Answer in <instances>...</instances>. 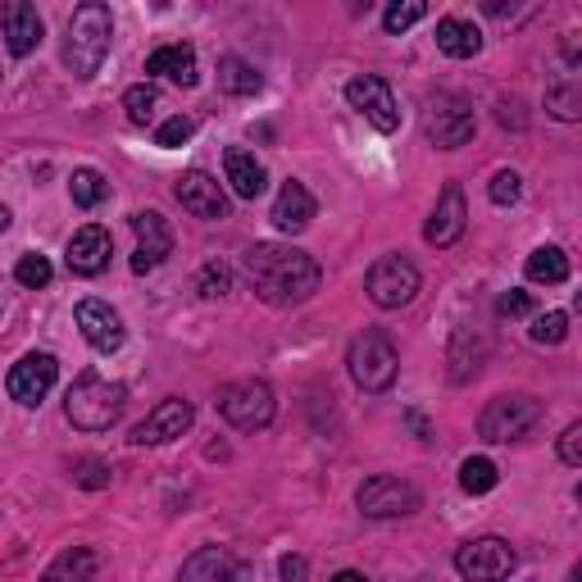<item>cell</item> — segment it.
<instances>
[{"instance_id":"6da1fadb","label":"cell","mask_w":582,"mask_h":582,"mask_svg":"<svg viewBox=\"0 0 582 582\" xmlns=\"http://www.w3.org/2000/svg\"><path fill=\"white\" fill-rule=\"evenodd\" d=\"M247 278L264 305H300L310 300L323 283L315 255H305L283 241H260L247 251Z\"/></svg>"},{"instance_id":"7a4b0ae2","label":"cell","mask_w":582,"mask_h":582,"mask_svg":"<svg viewBox=\"0 0 582 582\" xmlns=\"http://www.w3.org/2000/svg\"><path fill=\"white\" fill-rule=\"evenodd\" d=\"M110 42H114V14L101 0H82L69 19V37H65V65L73 78L91 82L101 73L105 55H110Z\"/></svg>"},{"instance_id":"3957f363","label":"cell","mask_w":582,"mask_h":582,"mask_svg":"<svg viewBox=\"0 0 582 582\" xmlns=\"http://www.w3.org/2000/svg\"><path fill=\"white\" fill-rule=\"evenodd\" d=\"M124 406H128V387L110 383L96 369L78 374L69 396H65V414H69L73 427H82V433H110V427L118 423V414H124Z\"/></svg>"},{"instance_id":"277c9868","label":"cell","mask_w":582,"mask_h":582,"mask_svg":"<svg viewBox=\"0 0 582 582\" xmlns=\"http://www.w3.org/2000/svg\"><path fill=\"white\" fill-rule=\"evenodd\" d=\"M346 369H351L360 391L378 396V391H387L396 383V374H401V351H396V342L383 328H364L351 342V351H346Z\"/></svg>"},{"instance_id":"5b68a950","label":"cell","mask_w":582,"mask_h":582,"mask_svg":"<svg viewBox=\"0 0 582 582\" xmlns=\"http://www.w3.org/2000/svg\"><path fill=\"white\" fill-rule=\"evenodd\" d=\"M541 423V401L528 391H505L497 401H487V410L478 414V437L492 446H510L518 437H528Z\"/></svg>"},{"instance_id":"8992f818","label":"cell","mask_w":582,"mask_h":582,"mask_svg":"<svg viewBox=\"0 0 582 582\" xmlns=\"http://www.w3.org/2000/svg\"><path fill=\"white\" fill-rule=\"evenodd\" d=\"M473 128H478L473 105L465 96H455V91H437V96L427 101V110H423V133H427V141H433L437 150L469 146Z\"/></svg>"},{"instance_id":"52a82bcc","label":"cell","mask_w":582,"mask_h":582,"mask_svg":"<svg viewBox=\"0 0 582 582\" xmlns=\"http://www.w3.org/2000/svg\"><path fill=\"white\" fill-rule=\"evenodd\" d=\"M419 287H423V278L406 255H383L364 273V292H369L378 310H401V305H410L419 296Z\"/></svg>"},{"instance_id":"ba28073f","label":"cell","mask_w":582,"mask_h":582,"mask_svg":"<svg viewBox=\"0 0 582 582\" xmlns=\"http://www.w3.org/2000/svg\"><path fill=\"white\" fill-rule=\"evenodd\" d=\"M273 410H278V401H273V387L264 378H241V383L224 387V396H219V414L232 427H241V433H260V427H269Z\"/></svg>"},{"instance_id":"9c48e42d","label":"cell","mask_w":582,"mask_h":582,"mask_svg":"<svg viewBox=\"0 0 582 582\" xmlns=\"http://www.w3.org/2000/svg\"><path fill=\"white\" fill-rule=\"evenodd\" d=\"M355 505L364 518H406L423 505L419 497V487L406 482V478H396V473H374V478H364L360 482V492H355Z\"/></svg>"},{"instance_id":"30bf717a","label":"cell","mask_w":582,"mask_h":582,"mask_svg":"<svg viewBox=\"0 0 582 582\" xmlns=\"http://www.w3.org/2000/svg\"><path fill=\"white\" fill-rule=\"evenodd\" d=\"M514 564H518L514 546L501 537H473L455 550V573L465 582H505Z\"/></svg>"},{"instance_id":"8fae6325","label":"cell","mask_w":582,"mask_h":582,"mask_svg":"<svg viewBox=\"0 0 582 582\" xmlns=\"http://www.w3.org/2000/svg\"><path fill=\"white\" fill-rule=\"evenodd\" d=\"M346 101L351 110H360L378 133H396L401 128V105H396V91L378 78V73H360L346 82Z\"/></svg>"},{"instance_id":"7c38bea8","label":"cell","mask_w":582,"mask_h":582,"mask_svg":"<svg viewBox=\"0 0 582 582\" xmlns=\"http://www.w3.org/2000/svg\"><path fill=\"white\" fill-rule=\"evenodd\" d=\"M173 196L182 201V209L187 214H196V219H205V224H224L228 219V192L214 182L205 169H187L178 182H173Z\"/></svg>"},{"instance_id":"4fadbf2b","label":"cell","mask_w":582,"mask_h":582,"mask_svg":"<svg viewBox=\"0 0 582 582\" xmlns=\"http://www.w3.org/2000/svg\"><path fill=\"white\" fill-rule=\"evenodd\" d=\"M465 228H469L465 187H459V182H446V192L437 196V209L427 214V224H423V241H427V247H437V251H446V247H455V241L465 237Z\"/></svg>"},{"instance_id":"5bb4252c","label":"cell","mask_w":582,"mask_h":582,"mask_svg":"<svg viewBox=\"0 0 582 582\" xmlns=\"http://www.w3.org/2000/svg\"><path fill=\"white\" fill-rule=\"evenodd\" d=\"M55 378H59V360L50 351H33V355H23L10 369L5 387H10V396H14L19 406H42L46 391L55 387Z\"/></svg>"},{"instance_id":"9a60e30c","label":"cell","mask_w":582,"mask_h":582,"mask_svg":"<svg viewBox=\"0 0 582 582\" xmlns=\"http://www.w3.org/2000/svg\"><path fill=\"white\" fill-rule=\"evenodd\" d=\"M133 232H137V255H133V273H150L173 255V228L160 209H137L133 214Z\"/></svg>"},{"instance_id":"2e32d148","label":"cell","mask_w":582,"mask_h":582,"mask_svg":"<svg viewBox=\"0 0 582 582\" xmlns=\"http://www.w3.org/2000/svg\"><path fill=\"white\" fill-rule=\"evenodd\" d=\"M78 328H82V336H87V346L101 351V355H114L118 346H124V336H128L124 315H118L110 300H96V296H87V300L78 305Z\"/></svg>"},{"instance_id":"e0dca14e","label":"cell","mask_w":582,"mask_h":582,"mask_svg":"<svg viewBox=\"0 0 582 582\" xmlns=\"http://www.w3.org/2000/svg\"><path fill=\"white\" fill-rule=\"evenodd\" d=\"M196 410L192 401H182V396H169V401H160L156 410H150L137 427H133V446H164L173 437H182L192 427Z\"/></svg>"},{"instance_id":"ac0fdd59","label":"cell","mask_w":582,"mask_h":582,"mask_svg":"<svg viewBox=\"0 0 582 582\" xmlns=\"http://www.w3.org/2000/svg\"><path fill=\"white\" fill-rule=\"evenodd\" d=\"M0 33H5L10 55L23 59V55H33L42 46L46 23H42L37 5H27V0H5V5H0Z\"/></svg>"},{"instance_id":"d6986e66","label":"cell","mask_w":582,"mask_h":582,"mask_svg":"<svg viewBox=\"0 0 582 582\" xmlns=\"http://www.w3.org/2000/svg\"><path fill=\"white\" fill-rule=\"evenodd\" d=\"M110 255H114L110 232H105L101 224H87V228L73 232L65 260H69V273H78V278H96V273L110 269Z\"/></svg>"},{"instance_id":"ffe728a7","label":"cell","mask_w":582,"mask_h":582,"mask_svg":"<svg viewBox=\"0 0 582 582\" xmlns=\"http://www.w3.org/2000/svg\"><path fill=\"white\" fill-rule=\"evenodd\" d=\"M315 214H319V205H315V196H310V187L305 182H283V192H278V201H273V228L278 232H305L315 224Z\"/></svg>"},{"instance_id":"44dd1931","label":"cell","mask_w":582,"mask_h":582,"mask_svg":"<svg viewBox=\"0 0 582 582\" xmlns=\"http://www.w3.org/2000/svg\"><path fill=\"white\" fill-rule=\"evenodd\" d=\"M224 173H228L232 196H241V201H255V196H264V187H269L264 164L255 160V150H247V146H228V150H224Z\"/></svg>"},{"instance_id":"7402d4cb","label":"cell","mask_w":582,"mask_h":582,"mask_svg":"<svg viewBox=\"0 0 582 582\" xmlns=\"http://www.w3.org/2000/svg\"><path fill=\"white\" fill-rule=\"evenodd\" d=\"M146 73L150 78H169L178 87H196V50L192 46H160L146 55Z\"/></svg>"},{"instance_id":"603a6c76","label":"cell","mask_w":582,"mask_h":582,"mask_svg":"<svg viewBox=\"0 0 582 582\" xmlns=\"http://www.w3.org/2000/svg\"><path fill=\"white\" fill-rule=\"evenodd\" d=\"M437 50H442V55H450V59H473V55L482 50V33H478V23L446 14V19L437 23Z\"/></svg>"},{"instance_id":"cb8c5ba5","label":"cell","mask_w":582,"mask_h":582,"mask_svg":"<svg viewBox=\"0 0 582 582\" xmlns=\"http://www.w3.org/2000/svg\"><path fill=\"white\" fill-rule=\"evenodd\" d=\"M42 582H101V560H96V550H87V546H69L65 556H59Z\"/></svg>"},{"instance_id":"d4e9b609","label":"cell","mask_w":582,"mask_h":582,"mask_svg":"<svg viewBox=\"0 0 582 582\" xmlns=\"http://www.w3.org/2000/svg\"><path fill=\"white\" fill-rule=\"evenodd\" d=\"M546 110L556 114V118H564V124H573V118H582V82H578V73H573V65L546 87Z\"/></svg>"},{"instance_id":"484cf974","label":"cell","mask_w":582,"mask_h":582,"mask_svg":"<svg viewBox=\"0 0 582 582\" xmlns=\"http://www.w3.org/2000/svg\"><path fill=\"white\" fill-rule=\"evenodd\" d=\"M178 582H228V556L224 546H201L196 556L182 560Z\"/></svg>"},{"instance_id":"4316f807","label":"cell","mask_w":582,"mask_h":582,"mask_svg":"<svg viewBox=\"0 0 582 582\" xmlns=\"http://www.w3.org/2000/svg\"><path fill=\"white\" fill-rule=\"evenodd\" d=\"M524 273H528V283L560 287V283H569V255H564L560 247H537V251L528 255Z\"/></svg>"},{"instance_id":"83f0119b","label":"cell","mask_w":582,"mask_h":582,"mask_svg":"<svg viewBox=\"0 0 582 582\" xmlns=\"http://www.w3.org/2000/svg\"><path fill=\"white\" fill-rule=\"evenodd\" d=\"M219 87L232 91V96H255V91L264 87V78H260L255 65H247L241 55H224V59H219Z\"/></svg>"},{"instance_id":"f1b7e54d","label":"cell","mask_w":582,"mask_h":582,"mask_svg":"<svg viewBox=\"0 0 582 582\" xmlns=\"http://www.w3.org/2000/svg\"><path fill=\"white\" fill-rule=\"evenodd\" d=\"M497 482H501V469L487 455H473V459H465V465H459V487H465L469 497H487Z\"/></svg>"},{"instance_id":"f546056e","label":"cell","mask_w":582,"mask_h":582,"mask_svg":"<svg viewBox=\"0 0 582 582\" xmlns=\"http://www.w3.org/2000/svg\"><path fill=\"white\" fill-rule=\"evenodd\" d=\"M69 196H73L78 209H96V205L110 196V182H105L96 169H73V178H69Z\"/></svg>"},{"instance_id":"4dcf8cb0","label":"cell","mask_w":582,"mask_h":582,"mask_svg":"<svg viewBox=\"0 0 582 582\" xmlns=\"http://www.w3.org/2000/svg\"><path fill=\"white\" fill-rule=\"evenodd\" d=\"M124 110H128V118H133L137 128H146L150 118H156V110H160V91L150 87V82L128 87V91H124Z\"/></svg>"},{"instance_id":"1f68e13d","label":"cell","mask_w":582,"mask_h":582,"mask_svg":"<svg viewBox=\"0 0 582 582\" xmlns=\"http://www.w3.org/2000/svg\"><path fill=\"white\" fill-rule=\"evenodd\" d=\"M528 336H533L537 346H560L564 336H569V315H564V310L537 315V319H533V328H528Z\"/></svg>"},{"instance_id":"d6a6232c","label":"cell","mask_w":582,"mask_h":582,"mask_svg":"<svg viewBox=\"0 0 582 582\" xmlns=\"http://www.w3.org/2000/svg\"><path fill=\"white\" fill-rule=\"evenodd\" d=\"M423 14H427L423 0H396V5H387V10H383V27L396 37V33H406V27H414Z\"/></svg>"},{"instance_id":"836d02e7","label":"cell","mask_w":582,"mask_h":582,"mask_svg":"<svg viewBox=\"0 0 582 582\" xmlns=\"http://www.w3.org/2000/svg\"><path fill=\"white\" fill-rule=\"evenodd\" d=\"M196 292H201L205 300L228 296V292H232V269H228V264H219V260H209V264L201 269V278H196Z\"/></svg>"},{"instance_id":"e575fe53","label":"cell","mask_w":582,"mask_h":582,"mask_svg":"<svg viewBox=\"0 0 582 582\" xmlns=\"http://www.w3.org/2000/svg\"><path fill=\"white\" fill-rule=\"evenodd\" d=\"M73 482L87 487V492H101V487H110V465L105 459H73Z\"/></svg>"},{"instance_id":"d590c367","label":"cell","mask_w":582,"mask_h":582,"mask_svg":"<svg viewBox=\"0 0 582 582\" xmlns=\"http://www.w3.org/2000/svg\"><path fill=\"white\" fill-rule=\"evenodd\" d=\"M192 133H196V124L187 114H173L169 124H160V133H156V146H164V150H178V146H187L192 141Z\"/></svg>"},{"instance_id":"8d00e7d4","label":"cell","mask_w":582,"mask_h":582,"mask_svg":"<svg viewBox=\"0 0 582 582\" xmlns=\"http://www.w3.org/2000/svg\"><path fill=\"white\" fill-rule=\"evenodd\" d=\"M14 278H19L23 287H33V292L46 287V283H50V260H46V255H23V260L14 264Z\"/></svg>"},{"instance_id":"74e56055","label":"cell","mask_w":582,"mask_h":582,"mask_svg":"<svg viewBox=\"0 0 582 582\" xmlns=\"http://www.w3.org/2000/svg\"><path fill=\"white\" fill-rule=\"evenodd\" d=\"M518 192H524V178H518L514 169H497L492 187H487V196H492V205H514Z\"/></svg>"},{"instance_id":"f35d334b","label":"cell","mask_w":582,"mask_h":582,"mask_svg":"<svg viewBox=\"0 0 582 582\" xmlns=\"http://www.w3.org/2000/svg\"><path fill=\"white\" fill-rule=\"evenodd\" d=\"M497 315L501 319H524V315H533V296L528 292H505L497 300Z\"/></svg>"},{"instance_id":"ab89813d","label":"cell","mask_w":582,"mask_h":582,"mask_svg":"<svg viewBox=\"0 0 582 582\" xmlns=\"http://www.w3.org/2000/svg\"><path fill=\"white\" fill-rule=\"evenodd\" d=\"M560 459H564L569 469L582 465V423H569V427H564V437H560Z\"/></svg>"},{"instance_id":"60d3db41","label":"cell","mask_w":582,"mask_h":582,"mask_svg":"<svg viewBox=\"0 0 582 582\" xmlns=\"http://www.w3.org/2000/svg\"><path fill=\"white\" fill-rule=\"evenodd\" d=\"M305 573H310L305 556H283V560H278V578H283V582H305Z\"/></svg>"},{"instance_id":"b9f144b4","label":"cell","mask_w":582,"mask_h":582,"mask_svg":"<svg viewBox=\"0 0 582 582\" xmlns=\"http://www.w3.org/2000/svg\"><path fill=\"white\" fill-rule=\"evenodd\" d=\"M328 582H369V578H364V573H355V569H342V573H336V578H328Z\"/></svg>"},{"instance_id":"7bdbcfd3","label":"cell","mask_w":582,"mask_h":582,"mask_svg":"<svg viewBox=\"0 0 582 582\" xmlns=\"http://www.w3.org/2000/svg\"><path fill=\"white\" fill-rule=\"evenodd\" d=\"M5 228H10V209H5V205H0V232H5Z\"/></svg>"}]
</instances>
